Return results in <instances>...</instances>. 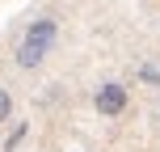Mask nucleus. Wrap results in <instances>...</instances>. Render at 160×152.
<instances>
[{"label": "nucleus", "instance_id": "1", "mask_svg": "<svg viewBox=\"0 0 160 152\" xmlns=\"http://www.w3.org/2000/svg\"><path fill=\"white\" fill-rule=\"evenodd\" d=\"M55 38H59L55 17H38V21H34L30 30L21 34V42H17V68H38L42 59L51 55Z\"/></svg>", "mask_w": 160, "mask_h": 152}, {"label": "nucleus", "instance_id": "2", "mask_svg": "<svg viewBox=\"0 0 160 152\" xmlns=\"http://www.w3.org/2000/svg\"><path fill=\"white\" fill-rule=\"evenodd\" d=\"M93 106H97V114H110V118L122 114V110H127V85H114V80L101 85V89L93 93Z\"/></svg>", "mask_w": 160, "mask_h": 152}, {"label": "nucleus", "instance_id": "3", "mask_svg": "<svg viewBox=\"0 0 160 152\" xmlns=\"http://www.w3.org/2000/svg\"><path fill=\"white\" fill-rule=\"evenodd\" d=\"M8 118H13V93L0 89V123H8Z\"/></svg>", "mask_w": 160, "mask_h": 152}, {"label": "nucleus", "instance_id": "4", "mask_svg": "<svg viewBox=\"0 0 160 152\" xmlns=\"http://www.w3.org/2000/svg\"><path fill=\"white\" fill-rule=\"evenodd\" d=\"M21 139H25V127H17V131H13V135H8V144H4V152H13L17 144H21Z\"/></svg>", "mask_w": 160, "mask_h": 152}, {"label": "nucleus", "instance_id": "5", "mask_svg": "<svg viewBox=\"0 0 160 152\" xmlns=\"http://www.w3.org/2000/svg\"><path fill=\"white\" fill-rule=\"evenodd\" d=\"M139 76H143V80H152V85H160V72H156V68H143Z\"/></svg>", "mask_w": 160, "mask_h": 152}, {"label": "nucleus", "instance_id": "6", "mask_svg": "<svg viewBox=\"0 0 160 152\" xmlns=\"http://www.w3.org/2000/svg\"><path fill=\"white\" fill-rule=\"evenodd\" d=\"M156 118H160V114H156Z\"/></svg>", "mask_w": 160, "mask_h": 152}]
</instances>
